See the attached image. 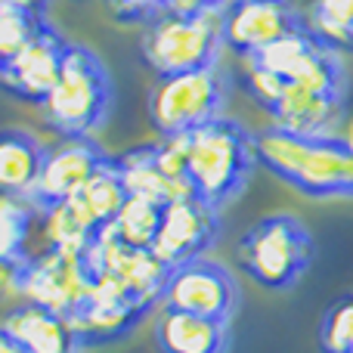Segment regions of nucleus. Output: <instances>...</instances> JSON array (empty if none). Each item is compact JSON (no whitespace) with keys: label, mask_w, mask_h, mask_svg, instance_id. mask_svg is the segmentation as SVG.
<instances>
[{"label":"nucleus","mask_w":353,"mask_h":353,"mask_svg":"<svg viewBox=\"0 0 353 353\" xmlns=\"http://www.w3.org/2000/svg\"><path fill=\"white\" fill-rule=\"evenodd\" d=\"M307 28L332 50H353V0H313Z\"/></svg>","instance_id":"nucleus-22"},{"label":"nucleus","mask_w":353,"mask_h":353,"mask_svg":"<svg viewBox=\"0 0 353 353\" xmlns=\"http://www.w3.org/2000/svg\"><path fill=\"white\" fill-rule=\"evenodd\" d=\"M43 22H47L43 12H34V10H25V6L0 0V65H6V62L41 31Z\"/></svg>","instance_id":"nucleus-23"},{"label":"nucleus","mask_w":353,"mask_h":353,"mask_svg":"<svg viewBox=\"0 0 353 353\" xmlns=\"http://www.w3.org/2000/svg\"><path fill=\"white\" fill-rule=\"evenodd\" d=\"M146 313L149 307L137 304V301H128L105 288H93V294L72 316V325L84 341V347H103V344L124 341L146 319Z\"/></svg>","instance_id":"nucleus-15"},{"label":"nucleus","mask_w":353,"mask_h":353,"mask_svg":"<svg viewBox=\"0 0 353 353\" xmlns=\"http://www.w3.org/2000/svg\"><path fill=\"white\" fill-rule=\"evenodd\" d=\"M344 90L347 78L341 53L325 47L304 74L285 81L279 103L270 112L273 124L307 137H338L344 118Z\"/></svg>","instance_id":"nucleus-4"},{"label":"nucleus","mask_w":353,"mask_h":353,"mask_svg":"<svg viewBox=\"0 0 353 353\" xmlns=\"http://www.w3.org/2000/svg\"><path fill=\"white\" fill-rule=\"evenodd\" d=\"M93 273L84 254L47 248L37 257H28L22 279V298L28 304L47 307L59 316L72 319L87 298L93 294Z\"/></svg>","instance_id":"nucleus-11"},{"label":"nucleus","mask_w":353,"mask_h":353,"mask_svg":"<svg viewBox=\"0 0 353 353\" xmlns=\"http://www.w3.org/2000/svg\"><path fill=\"white\" fill-rule=\"evenodd\" d=\"M230 78L220 65L159 78L149 93V121L159 137H183L223 118Z\"/></svg>","instance_id":"nucleus-7"},{"label":"nucleus","mask_w":353,"mask_h":353,"mask_svg":"<svg viewBox=\"0 0 353 353\" xmlns=\"http://www.w3.org/2000/svg\"><path fill=\"white\" fill-rule=\"evenodd\" d=\"M112 165V155L99 146L93 137L78 140H56L43 149V165L34 189L25 201L34 208V214H43L50 208H59L72 201L97 174H103Z\"/></svg>","instance_id":"nucleus-10"},{"label":"nucleus","mask_w":353,"mask_h":353,"mask_svg":"<svg viewBox=\"0 0 353 353\" xmlns=\"http://www.w3.org/2000/svg\"><path fill=\"white\" fill-rule=\"evenodd\" d=\"M124 201H128V192H124V186H121V176L115 174V165H109L103 174L93 176L72 201H65V208L72 211V217L97 239L99 232H105L112 226V220L118 217Z\"/></svg>","instance_id":"nucleus-19"},{"label":"nucleus","mask_w":353,"mask_h":353,"mask_svg":"<svg viewBox=\"0 0 353 353\" xmlns=\"http://www.w3.org/2000/svg\"><path fill=\"white\" fill-rule=\"evenodd\" d=\"M242 304V288H239L232 270L211 257H195L168 273L161 307L192 313V316L230 323Z\"/></svg>","instance_id":"nucleus-9"},{"label":"nucleus","mask_w":353,"mask_h":353,"mask_svg":"<svg viewBox=\"0 0 353 353\" xmlns=\"http://www.w3.org/2000/svg\"><path fill=\"white\" fill-rule=\"evenodd\" d=\"M43 149L47 146L31 130H0V199H28L37 176H41Z\"/></svg>","instance_id":"nucleus-18"},{"label":"nucleus","mask_w":353,"mask_h":353,"mask_svg":"<svg viewBox=\"0 0 353 353\" xmlns=\"http://www.w3.org/2000/svg\"><path fill=\"white\" fill-rule=\"evenodd\" d=\"M34 208L19 199H0V261L28 257L25 239L34 226Z\"/></svg>","instance_id":"nucleus-24"},{"label":"nucleus","mask_w":353,"mask_h":353,"mask_svg":"<svg viewBox=\"0 0 353 353\" xmlns=\"http://www.w3.org/2000/svg\"><path fill=\"white\" fill-rule=\"evenodd\" d=\"M319 350L323 353H353V294L329 307L319 329Z\"/></svg>","instance_id":"nucleus-25"},{"label":"nucleus","mask_w":353,"mask_h":353,"mask_svg":"<svg viewBox=\"0 0 353 353\" xmlns=\"http://www.w3.org/2000/svg\"><path fill=\"white\" fill-rule=\"evenodd\" d=\"M161 211H165V205H159V201L128 195V201L121 205L118 217L112 220V226L105 232L115 242L128 245V248H152L155 236H159Z\"/></svg>","instance_id":"nucleus-21"},{"label":"nucleus","mask_w":353,"mask_h":353,"mask_svg":"<svg viewBox=\"0 0 353 353\" xmlns=\"http://www.w3.org/2000/svg\"><path fill=\"white\" fill-rule=\"evenodd\" d=\"M3 329L19 341L25 353H84V341L78 338L72 319L37 304H19L6 313Z\"/></svg>","instance_id":"nucleus-16"},{"label":"nucleus","mask_w":353,"mask_h":353,"mask_svg":"<svg viewBox=\"0 0 353 353\" xmlns=\"http://www.w3.org/2000/svg\"><path fill=\"white\" fill-rule=\"evenodd\" d=\"M28 257H19V261H0V304H6V301H12V298H22V279H25Z\"/></svg>","instance_id":"nucleus-27"},{"label":"nucleus","mask_w":353,"mask_h":353,"mask_svg":"<svg viewBox=\"0 0 353 353\" xmlns=\"http://www.w3.org/2000/svg\"><path fill=\"white\" fill-rule=\"evenodd\" d=\"M6 3H16V6H25V10H34V12H47L50 0H6Z\"/></svg>","instance_id":"nucleus-30"},{"label":"nucleus","mask_w":353,"mask_h":353,"mask_svg":"<svg viewBox=\"0 0 353 353\" xmlns=\"http://www.w3.org/2000/svg\"><path fill=\"white\" fill-rule=\"evenodd\" d=\"M112 165H115V174L121 176L124 192L134 195V199H149V201H159V205H168V201L189 195L186 189H180L176 183H171L161 174L152 146L130 149V152L112 159Z\"/></svg>","instance_id":"nucleus-20"},{"label":"nucleus","mask_w":353,"mask_h":353,"mask_svg":"<svg viewBox=\"0 0 353 353\" xmlns=\"http://www.w3.org/2000/svg\"><path fill=\"white\" fill-rule=\"evenodd\" d=\"M68 47L72 41H65V34H59L50 22H43L41 31L6 65H0V84L16 99H25L41 109V103L59 81Z\"/></svg>","instance_id":"nucleus-13"},{"label":"nucleus","mask_w":353,"mask_h":353,"mask_svg":"<svg viewBox=\"0 0 353 353\" xmlns=\"http://www.w3.org/2000/svg\"><path fill=\"white\" fill-rule=\"evenodd\" d=\"M155 347L159 353H230L232 332L230 323L165 307L155 323Z\"/></svg>","instance_id":"nucleus-17"},{"label":"nucleus","mask_w":353,"mask_h":353,"mask_svg":"<svg viewBox=\"0 0 353 353\" xmlns=\"http://www.w3.org/2000/svg\"><path fill=\"white\" fill-rule=\"evenodd\" d=\"M304 28L307 19L292 0H230L220 12L223 47H230L242 59L263 53L282 37Z\"/></svg>","instance_id":"nucleus-12"},{"label":"nucleus","mask_w":353,"mask_h":353,"mask_svg":"<svg viewBox=\"0 0 353 353\" xmlns=\"http://www.w3.org/2000/svg\"><path fill=\"white\" fill-rule=\"evenodd\" d=\"M109 10L118 22L128 25H149L155 16L171 10V0H109Z\"/></svg>","instance_id":"nucleus-26"},{"label":"nucleus","mask_w":353,"mask_h":353,"mask_svg":"<svg viewBox=\"0 0 353 353\" xmlns=\"http://www.w3.org/2000/svg\"><path fill=\"white\" fill-rule=\"evenodd\" d=\"M220 236V217L192 195H183L165 205L159 223V236L152 242V254L168 267H180L186 261L205 257Z\"/></svg>","instance_id":"nucleus-14"},{"label":"nucleus","mask_w":353,"mask_h":353,"mask_svg":"<svg viewBox=\"0 0 353 353\" xmlns=\"http://www.w3.org/2000/svg\"><path fill=\"white\" fill-rule=\"evenodd\" d=\"M230 0H171L174 12H223V6Z\"/></svg>","instance_id":"nucleus-28"},{"label":"nucleus","mask_w":353,"mask_h":353,"mask_svg":"<svg viewBox=\"0 0 353 353\" xmlns=\"http://www.w3.org/2000/svg\"><path fill=\"white\" fill-rule=\"evenodd\" d=\"M347 143H350V146H353V128H350V137H347Z\"/></svg>","instance_id":"nucleus-31"},{"label":"nucleus","mask_w":353,"mask_h":353,"mask_svg":"<svg viewBox=\"0 0 353 353\" xmlns=\"http://www.w3.org/2000/svg\"><path fill=\"white\" fill-rule=\"evenodd\" d=\"M84 257L97 288L137 301V304L149 307V310L155 304H161L171 267L161 263L152 254V248H128V245L115 242L109 232H99Z\"/></svg>","instance_id":"nucleus-8"},{"label":"nucleus","mask_w":353,"mask_h":353,"mask_svg":"<svg viewBox=\"0 0 353 353\" xmlns=\"http://www.w3.org/2000/svg\"><path fill=\"white\" fill-rule=\"evenodd\" d=\"M257 165L254 134L236 118H217L205 128L186 134V186L189 195L223 211L245 192Z\"/></svg>","instance_id":"nucleus-2"},{"label":"nucleus","mask_w":353,"mask_h":353,"mask_svg":"<svg viewBox=\"0 0 353 353\" xmlns=\"http://www.w3.org/2000/svg\"><path fill=\"white\" fill-rule=\"evenodd\" d=\"M316 245L313 236L292 214H273L251 226L239 242L242 270L267 292H288L310 270Z\"/></svg>","instance_id":"nucleus-5"},{"label":"nucleus","mask_w":353,"mask_h":353,"mask_svg":"<svg viewBox=\"0 0 353 353\" xmlns=\"http://www.w3.org/2000/svg\"><path fill=\"white\" fill-rule=\"evenodd\" d=\"M115 84L105 62L84 43H72L62 72L50 97L41 103V115L62 140L93 137L112 115Z\"/></svg>","instance_id":"nucleus-3"},{"label":"nucleus","mask_w":353,"mask_h":353,"mask_svg":"<svg viewBox=\"0 0 353 353\" xmlns=\"http://www.w3.org/2000/svg\"><path fill=\"white\" fill-rule=\"evenodd\" d=\"M223 34L217 12H161L143 25L140 53L159 78L217 65Z\"/></svg>","instance_id":"nucleus-6"},{"label":"nucleus","mask_w":353,"mask_h":353,"mask_svg":"<svg viewBox=\"0 0 353 353\" xmlns=\"http://www.w3.org/2000/svg\"><path fill=\"white\" fill-rule=\"evenodd\" d=\"M0 353H25L22 347H19V341L3 329V325H0Z\"/></svg>","instance_id":"nucleus-29"},{"label":"nucleus","mask_w":353,"mask_h":353,"mask_svg":"<svg viewBox=\"0 0 353 353\" xmlns=\"http://www.w3.org/2000/svg\"><path fill=\"white\" fill-rule=\"evenodd\" d=\"M257 165L310 199H353V146L347 137H307L285 128L254 134Z\"/></svg>","instance_id":"nucleus-1"}]
</instances>
